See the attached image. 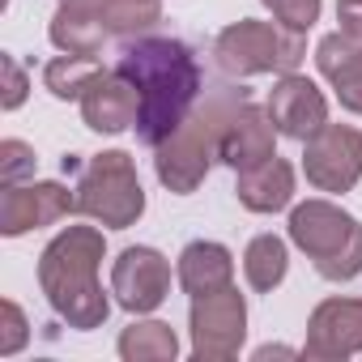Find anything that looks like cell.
I'll list each match as a JSON object with an SVG mask.
<instances>
[{
    "label": "cell",
    "instance_id": "6da1fadb",
    "mask_svg": "<svg viewBox=\"0 0 362 362\" xmlns=\"http://www.w3.org/2000/svg\"><path fill=\"white\" fill-rule=\"evenodd\" d=\"M115 69L141 90L136 141L158 149L201 98V64L184 39H128Z\"/></svg>",
    "mask_w": 362,
    "mask_h": 362
},
{
    "label": "cell",
    "instance_id": "7a4b0ae2",
    "mask_svg": "<svg viewBox=\"0 0 362 362\" xmlns=\"http://www.w3.org/2000/svg\"><path fill=\"white\" fill-rule=\"evenodd\" d=\"M103 256H107V243H103V230L94 226L60 230L39 256V286L52 311L77 332L103 328V320L111 315V298L98 286Z\"/></svg>",
    "mask_w": 362,
    "mask_h": 362
},
{
    "label": "cell",
    "instance_id": "3957f363",
    "mask_svg": "<svg viewBox=\"0 0 362 362\" xmlns=\"http://www.w3.org/2000/svg\"><path fill=\"white\" fill-rule=\"evenodd\" d=\"M247 98H252L247 86H235V81L214 86L205 94V103H197L192 115L158 145L153 170H158V184L166 192L188 197L205 184V175H209V166L218 162V149H222V132Z\"/></svg>",
    "mask_w": 362,
    "mask_h": 362
},
{
    "label": "cell",
    "instance_id": "277c9868",
    "mask_svg": "<svg viewBox=\"0 0 362 362\" xmlns=\"http://www.w3.org/2000/svg\"><path fill=\"white\" fill-rule=\"evenodd\" d=\"M290 243L315 260L324 281H354L362 273V222L332 201H303L290 209Z\"/></svg>",
    "mask_w": 362,
    "mask_h": 362
},
{
    "label": "cell",
    "instance_id": "5b68a950",
    "mask_svg": "<svg viewBox=\"0 0 362 362\" xmlns=\"http://www.w3.org/2000/svg\"><path fill=\"white\" fill-rule=\"evenodd\" d=\"M77 214L107 230H128L145 214V188L136 179V162L124 149L94 153L77 175Z\"/></svg>",
    "mask_w": 362,
    "mask_h": 362
},
{
    "label": "cell",
    "instance_id": "8992f818",
    "mask_svg": "<svg viewBox=\"0 0 362 362\" xmlns=\"http://www.w3.org/2000/svg\"><path fill=\"white\" fill-rule=\"evenodd\" d=\"M214 56L222 64V73L230 77H260V73H298L307 43L303 30H286L273 22H230L218 39H214Z\"/></svg>",
    "mask_w": 362,
    "mask_h": 362
},
{
    "label": "cell",
    "instance_id": "52a82bcc",
    "mask_svg": "<svg viewBox=\"0 0 362 362\" xmlns=\"http://www.w3.org/2000/svg\"><path fill=\"white\" fill-rule=\"evenodd\" d=\"M188 324H192V354L201 362H226L243 349L247 303L235 286H222L214 294H197L192 311H188Z\"/></svg>",
    "mask_w": 362,
    "mask_h": 362
},
{
    "label": "cell",
    "instance_id": "ba28073f",
    "mask_svg": "<svg viewBox=\"0 0 362 362\" xmlns=\"http://www.w3.org/2000/svg\"><path fill=\"white\" fill-rule=\"evenodd\" d=\"M303 170L320 192H349L362 179V132L354 124H324L303 141Z\"/></svg>",
    "mask_w": 362,
    "mask_h": 362
},
{
    "label": "cell",
    "instance_id": "9c48e42d",
    "mask_svg": "<svg viewBox=\"0 0 362 362\" xmlns=\"http://www.w3.org/2000/svg\"><path fill=\"white\" fill-rule=\"evenodd\" d=\"M111 294L124 311L149 315L170 294V264L153 247H124L111 264Z\"/></svg>",
    "mask_w": 362,
    "mask_h": 362
},
{
    "label": "cell",
    "instance_id": "30bf717a",
    "mask_svg": "<svg viewBox=\"0 0 362 362\" xmlns=\"http://www.w3.org/2000/svg\"><path fill=\"white\" fill-rule=\"evenodd\" d=\"M69 214H77V192H69L56 179H43V184H13L0 197V235L5 239H18L26 230H39V226H56L64 222Z\"/></svg>",
    "mask_w": 362,
    "mask_h": 362
},
{
    "label": "cell",
    "instance_id": "8fae6325",
    "mask_svg": "<svg viewBox=\"0 0 362 362\" xmlns=\"http://www.w3.org/2000/svg\"><path fill=\"white\" fill-rule=\"evenodd\" d=\"M264 107H269L277 132L290 136V141H307V136H315L328 124V98L303 73H281L277 86L269 90V103Z\"/></svg>",
    "mask_w": 362,
    "mask_h": 362
},
{
    "label": "cell",
    "instance_id": "7c38bea8",
    "mask_svg": "<svg viewBox=\"0 0 362 362\" xmlns=\"http://www.w3.org/2000/svg\"><path fill=\"white\" fill-rule=\"evenodd\" d=\"M307 358L362 354V298H324L307 320Z\"/></svg>",
    "mask_w": 362,
    "mask_h": 362
},
{
    "label": "cell",
    "instance_id": "4fadbf2b",
    "mask_svg": "<svg viewBox=\"0 0 362 362\" xmlns=\"http://www.w3.org/2000/svg\"><path fill=\"white\" fill-rule=\"evenodd\" d=\"M136 111H141V90L119 69H103L90 81V90L81 94V119H86V128H94L103 136L136 128Z\"/></svg>",
    "mask_w": 362,
    "mask_h": 362
},
{
    "label": "cell",
    "instance_id": "5bb4252c",
    "mask_svg": "<svg viewBox=\"0 0 362 362\" xmlns=\"http://www.w3.org/2000/svg\"><path fill=\"white\" fill-rule=\"evenodd\" d=\"M277 124L269 115V107H256L252 98L230 115L226 132H222V149L218 158L230 166V170H247V166H260L277 153Z\"/></svg>",
    "mask_w": 362,
    "mask_h": 362
},
{
    "label": "cell",
    "instance_id": "9a60e30c",
    "mask_svg": "<svg viewBox=\"0 0 362 362\" xmlns=\"http://www.w3.org/2000/svg\"><path fill=\"white\" fill-rule=\"evenodd\" d=\"M315 69L332 81L341 107L362 115V35H349V30L324 35L315 47Z\"/></svg>",
    "mask_w": 362,
    "mask_h": 362
},
{
    "label": "cell",
    "instance_id": "2e32d148",
    "mask_svg": "<svg viewBox=\"0 0 362 362\" xmlns=\"http://www.w3.org/2000/svg\"><path fill=\"white\" fill-rule=\"evenodd\" d=\"M235 197L252 214H277L294 201V166L286 158H269L260 166L235 170Z\"/></svg>",
    "mask_w": 362,
    "mask_h": 362
},
{
    "label": "cell",
    "instance_id": "e0dca14e",
    "mask_svg": "<svg viewBox=\"0 0 362 362\" xmlns=\"http://www.w3.org/2000/svg\"><path fill=\"white\" fill-rule=\"evenodd\" d=\"M47 35L64 56H98L111 30L103 22V5H60Z\"/></svg>",
    "mask_w": 362,
    "mask_h": 362
},
{
    "label": "cell",
    "instance_id": "ac0fdd59",
    "mask_svg": "<svg viewBox=\"0 0 362 362\" xmlns=\"http://www.w3.org/2000/svg\"><path fill=\"white\" fill-rule=\"evenodd\" d=\"M230 277H235V256L222 243L197 239V243H188L184 252H179V286H184L192 298L230 286Z\"/></svg>",
    "mask_w": 362,
    "mask_h": 362
},
{
    "label": "cell",
    "instance_id": "d6986e66",
    "mask_svg": "<svg viewBox=\"0 0 362 362\" xmlns=\"http://www.w3.org/2000/svg\"><path fill=\"white\" fill-rule=\"evenodd\" d=\"M179 354V337L162 320H136L119 332V358L124 362H170Z\"/></svg>",
    "mask_w": 362,
    "mask_h": 362
},
{
    "label": "cell",
    "instance_id": "ffe728a7",
    "mask_svg": "<svg viewBox=\"0 0 362 362\" xmlns=\"http://www.w3.org/2000/svg\"><path fill=\"white\" fill-rule=\"evenodd\" d=\"M286 269H290V252L277 235H256L243 252V277L252 290L260 294H273L281 281H286Z\"/></svg>",
    "mask_w": 362,
    "mask_h": 362
},
{
    "label": "cell",
    "instance_id": "44dd1931",
    "mask_svg": "<svg viewBox=\"0 0 362 362\" xmlns=\"http://www.w3.org/2000/svg\"><path fill=\"white\" fill-rule=\"evenodd\" d=\"M103 73V64H98V56H56V60H47V69H43V86L56 94V98H64V103H81V94L90 90V81Z\"/></svg>",
    "mask_w": 362,
    "mask_h": 362
},
{
    "label": "cell",
    "instance_id": "7402d4cb",
    "mask_svg": "<svg viewBox=\"0 0 362 362\" xmlns=\"http://www.w3.org/2000/svg\"><path fill=\"white\" fill-rule=\"evenodd\" d=\"M103 22L119 39H136L162 22V0H103Z\"/></svg>",
    "mask_w": 362,
    "mask_h": 362
},
{
    "label": "cell",
    "instance_id": "603a6c76",
    "mask_svg": "<svg viewBox=\"0 0 362 362\" xmlns=\"http://www.w3.org/2000/svg\"><path fill=\"white\" fill-rule=\"evenodd\" d=\"M35 149L26 145V141H18V136H9V141H0V184L5 188H13V184H22L26 175H35Z\"/></svg>",
    "mask_w": 362,
    "mask_h": 362
},
{
    "label": "cell",
    "instance_id": "cb8c5ba5",
    "mask_svg": "<svg viewBox=\"0 0 362 362\" xmlns=\"http://www.w3.org/2000/svg\"><path fill=\"white\" fill-rule=\"evenodd\" d=\"M260 5L286 26V30H311L315 22H320V5H324V0H260Z\"/></svg>",
    "mask_w": 362,
    "mask_h": 362
},
{
    "label": "cell",
    "instance_id": "d4e9b609",
    "mask_svg": "<svg viewBox=\"0 0 362 362\" xmlns=\"http://www.w3.org/2000/svg\"><path fill=\"white\" fill-rule=\"evenodd\" d=\"M26 315H22V307L13 303V298H5L0 303V358H9V354H18L22 345H26Z\"/></svg>",
    "mask_w": 362,
    "mask_h": 362
},
{
    "label": "cell",
    "instance_id": "484cf974",
    "mask_svg": "<svg viewBox=\"0 0 362 362\" xmlns=\"http://www.w3.org/2000/svg\"><path fill=\"white\" fill-rule=\"evenodd\" d=\"M0 73H5V98H0V107L5 111H18L26 103V73L13 56H0Z\"/></svg>",
    "mask_w": 362,
    "mask_h": 362
},
{
    "label": "cell",
    "instance_id": "4316f807",
    "mask_svg": "<svg viewBox=\"0 0 362 362\" xmlns=\"http://www.w3.org/2000/svg\"><path fill=\"white\" fill-rule=\"evenodd\" d=\"M337 22L349 35H362V0H337Z\"/></svg>",
    "mask_w": 362,
    "mask_h": 362
},
{
    "label": "cell",
    "instance_id": "83f0119b",
    "mask_svg": "<svg viewBox=\"0 0 362 362\" xmlns=\"http://www.w3.org/2000/svg\"><path fill=\"white\" fill-rule=\"evenodd\" d=\"M290 354H294V349H286V345H260V349H256L260 362H264V358H290Z\"/></svg>",
    "mask_w": 362,
    "mask_h": 362
},
{
    "label": "cell",
    "instance_id": "f1b7e54d",
    "mask_svg": "<svg viewBox=\"0 0 362 362\" xmlns=\"http://www.w3.org/2000/svg\"><path fill=\"white\" fill-rule=\"evenodd\" d=\"M60 5H103V0H60Z\"/></svg>",
    "mask_w": 362,
    "mask_h": 362
}]
</instances>
